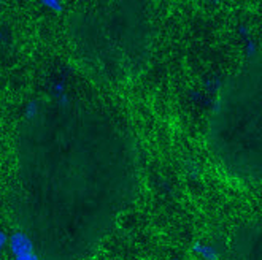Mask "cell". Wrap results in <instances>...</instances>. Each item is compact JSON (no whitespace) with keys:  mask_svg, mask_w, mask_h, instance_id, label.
Listing matches in <instances>:
<instances>
[{"mask_svg":"<svg viewBox=\"0 0 262 260\" xmlns=\"http://www.w3.org/2000/svg\"><path fill=\"white\" fill-rule=\"evenodd\" d=\"M45 4H46V5H50V7H54V8H59V5H57L56 0H45Z\"/></svg>","mask_w":262,"mask_h":260,"instance_id":"obj_4","label":"cell"},{"mask_svg":"<svg viewBox=\"0 0 262 260\" xmlns=\"http://www.w3.org/2000/svg\"><path fill=\"white\" fill-rule=\"evenodd\" d=\"M43 117L34 111L23 133L18 221L45 260H78L126 202L130 151L119 130L70 116Z\"/></svg>","mask_w":262,"mask_h":260,"instance_id":"obj_1","label":"cell"},{"mask_svg":"<svg viewBox=\"0 0 262 260\" xmlns=\"http://www.w3.org/2000/svg\"><path fill=\"white\" fill-rule=\"evenodd\" d=\"M234 92L214 108L210 146L229 173L262 182V90L242 87Z\"/></svg>","mask_w":262,"mask_h":260,"instance_id":"obj_2","label":"cell"},{"mask_svg":"<svg viewBox=\"0 0 262 260\" xmlns=\"http://www.w3.org/2000/svg\"><path fill=\"white\" fill-rule=\"evenodd\" d=\"M230 260H262V219L242 227L230 244Z\"/></svg>","mask_w":262,"mask_h":260,"instance_id":"obj_3","label":"cell"}]
</instances>
